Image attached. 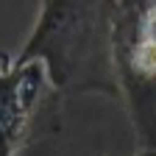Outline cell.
I'll return each mask as SVG.
<instances>
[{
	"mask_svg": "<svg viewBox=\"0 0 156 156\" xmlns=\"http://www.w3.org/2000/svg\"><path fill=\"white\" fill-rule=\"evenodd\" d=\"M114 6L117 0H42L17 56L42 62L62 98L120 95L112 50Z\"/></svg>",
	"mask_w": 156,
	"mask_h": 156,
	"instance_id": "1",
	"label": "cell"
},
{
	"mask_svg": "<svg viewBox=\"0 0 156 156\" xmlns=\"http://www.w3.org/2000/svg\"><path fill=\"white\" fill-rule=\"evenodd\" d=\"M153 0H117L114 6V75L140 148L156 145V34L145 17Z\"/></svg>",
	"mask_w": 156,
	"mask_h": 156,
	"instance_id": "2",
	"label": "cell"
},
{
	"mask_svg": "<svg viewBox=\"0 0 156 156\" xmlns=\"http://www.w3.org/2000/svg\"><path fill=\"white\" fill-rule=\"evenodd\" d=\"M62 101L42 62L0 56V156H17L36 136L62 128Z\"/></svg>",
	"mask_w": 156,
	"mask_h": 156,
	"instance_id": "3",
	"label": "cell"
},
{
	"mask_svg": "<svg viewBox=\"0 0 156 156\" xmlns=\"http://www.w3.org/2000/svg\"><path fill=\"white\" fill-rule=\"evenodd\" d=\"M136 156H156V145L153 148H140V153Z\"/></svg>",
	"mask_w": 156,
	"mask_h": 156,
	"instance_id": "4",
	"label": "cell"
}]
</instances>
